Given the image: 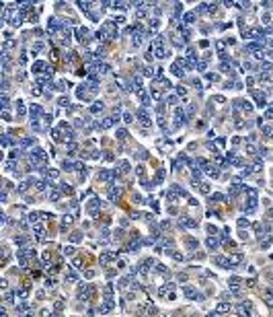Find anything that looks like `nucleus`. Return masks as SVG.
I'll return each instance as SVG.
<instances>
[{"label": "nucleus", "instance_id": "c85d7f7f", "mask_svg": "<svg viewBox=\"0 0 273 317\" xmlns=\"http://www.w3.org/2000/svg\"><path fill=\"white\" fill-rule=\"evenodd\" d=\"M193 19H195V14H191V12L185 14V23H193Z\"/></svg>", "mask_w": 273, "mask_h": 317}, {"label": "nucleus", "instance_id": "58836bf2", "mask_svg": "<svg viewBox=\"0 0 273 317\" xmlns=\"http://www.w3.org/2000/svg\"><path fill=\"white\" fill-rule=\"evenodd\" d=\"M84 276H86V278H92V276H95V270H86V274H84Z\"/></svg>", "mask_w": 273, "mask_h": 317}, {"label": "nucleus", "instance_id": "4c0bfd02", "mask_svg": "<svg viewBox=\"0 0 273 317\" xmlns=\"http://www.w3.org/2000/svg\"><path fill=\"white\" fill-rule=\"evenodd\" d=\"M80 266H82V259L76 258V259H74V268H80Z\"/></svg>", "mask_w": 273, "mask_h": 317}, {"label": "nucleus", "instance_id": "bb28decb", "mask_svg": "<svg viewBox=\"0 0 273 317\" xmlns=\"http://www.w3.org/2000/svg\"><path fill=\"white\" fill-rule=\"evenodd\" d=\"M177 95H179V97H185V95H187L185 87H177Z\"/></svg>", "mask_w": 273, "mask_h": 317}, {"label": "nucleus", "instance_id": "7c9ffc66", "mask_svg": "<svg viewBox=\"0 0 273 317\" xmlns=\"http://www.w3.org/2000/svg\"><path fill=\"white\" fill-rule=\"evenodd\" d=\"M54 284H56V280H54V278H47V280H45V286H47V288H51Z\"/></svg>", "mask_w": 273, "mask_h": 317}, {"label": "nucleus", "instance_id": "c756f323", "mask_svg": "<svg viewBox=\"0 0 273 317\" xmlns=\"http://www.w3.org/2000/svg\"><path fill=\"white\" fill-rule=\"evenodd\" d=\"M31 93H33V95H41V87H39V84L33 87V89H31Z\"/></svg>", "mask_w": 273, "mask_h": 317}, {"label": "nucleus", "instance_id": "473e14b6", "mask_svg": "<svg viewBox=\"0 0 273 317\" xmlns=\"http://www.w3.org/2000/svg\"><path fill=\"white\" fill-rule=\"evenodd\" d=\"M144 74H146V76H154V72H152V68H150V66H146V68H144Z\"/></svg>", "mask_w": 273, "mask_h": 317}, {"label": "nucleus", "instance_id": "cd10ccee", "mask_svg": "<svg viewBox=\"0 0 273 317\" xmlns=\"http://www.w3.org/2000/svg\"><path fill=\"white\" fill-rule=\"evenodd\" d=\"M249 220H247V218H244V216H242V218H238V227H249Z\"/></svg>", "mask_w": 273, "mask_h": 317}, {"label": "nucleus", "instance_id": "b1692460", "mask_svg": "<svg viewBox=\"0 0 273 317\" xmlns=\"http://www.w3.org/2000/svg\"><path fill=\"white\" fill-rule=\"evenodd\" d=\"M123 122L125 124H132V122H134V116H132V113H123Z\"/></svg>", "mask_w": 273, "mask_h": 317}, {"label": "nucleus", "instance_id": "f3484780", "mask_svg": "<svg viewBox=\"0 0 273 317\" xmlns=\"http://www.w3.org/2000/svg\"><path fill=\"white\" fill-rule=\"evenodd\" d=\"M207 247H209V249H216V247H218V239L209 237V239H207Z\"/></svg>", "mask_w": 273, "mask_h": 317}, {"label": "nucleus", "instance_id": "6e6552de", "mask_svg": "<svg viewBox=\"0 0 273 317\" xmlns=\"http://www.w3.org/2000/svg\"><path fill=\"white\" fill-rule=\"evenodd\" d=\"M91 111H92V113H101V111H103V101H95L92 107H91Z\"/></svg>", "mask_w": 273, "mask_h": 317}, {"label": "nucleus", "instance_id": "393cba45", "mask_svg": "<svg viewBox=\"0 0 273 317\" xmlns=\"http://www.w3.org/2000/svg\"><path fill=\"white\" fill-rule=\"evenodd\" d=\"M80 239H82V235H80V233H74V235L70 237V241H72V243H78Z\"/></svg>", "mask_w": 273, "mask_h": 317}, {"label": "nucleus", "instance_id": "f257e3e1", "mask_svg": "<svg viewBox=\"0 0 273 317\" xmlns=\"http://www.w3.org/2000/svg\"><path fill=\"white\" fill-rule=\"evenodd\" d=\"M92 294H95V286H92V284H82V286L78 288V299L82 301V303H86Z\"/></svg>", "mask_w": 273, "mask_h": 317}, {"label": "nucleus", "instance_id": "4468645a", "mask_svg": "<svg viewBox=\"0 0 273 317\" xmlns=\"http://www.w3.org/2000/svg\"><path fill=\"white\" fill-rule=\"evenodd\" d=\"M39 216H41V214H37V212H31V214L27 216V220H29L31 224H37V218H39Z\"/></svg>", "mask_w": 273, "mask_h": 317}, {"label": "nucleus", "instance_id": "6ab92c4d", "mask_svg": "<svg viewBox=\"0 0 273 317\" xmlns=\"http://www.w3.org/2000/svg\"><path fill=\"white\" fill-rule=\"evenodd\" d=\"M158 27H160V21H158V19H152V21H150V29H152V31H156Z\"/></svg>", "mask_w": 273, "mask_h": 317}, {"label": "nucleus", "instance_id": "c9c22d12", "mask_svg": "<svg viewBox=\"0 0 273 317\" xmlns=\"http://www.w3.org/2000/svg\"><path fill=\"white\" fill-rule=\"evenodd\" d=\"M117 136H119V140H123L125 136H127V132H125V130H119V132H117Z\"/></svg>", "mask_w": 273, "mask_h": 317}, {"label": "nucleus", "instance_id": "39448f33", "mask_svg": "<svg viewBox=\"0 0 273 317\" xmlns=\"http://www.w3.org/2000/svg\"><path fill=\"white\" fill-rule=\"evenodd\" d=\"M119 196H121V188H115V185H111V188H109V198H111V200H117Z\"/></svg>", "mask_w": 273, "mask_h": 317}, {"label": "nucleus", "instance_id": "20e7f679", "mask_svg": "<svg viewBox=\"0 0 273 317\" xmlns=\"http://www.w3.org/2000/svg\"><path fill=\"white\" fill-rule=\"evenodd\" d=\"M60 192H62V189H57V188H54V185H49V189H47V198L51 200V202H56V200H60Z\"/></svg>", "mask_w": 273, "mask_h": 317}, {"label": "nucleus", "instance_id": "aec40b11", "mask_svg": "<svg viewBox=\"0 0 273 317\" xmlns=\"http://www.w3.org/2000/svg\"><path fill=\"white\" fill-rule=\"evenodd\" d=\"M76 278H78V276H76L74 272H70L68 276H66V282H68V284H72V282H76Z\"/></svg>", "mask_w": 273, "mask_h": 317}, {"label": "nucleus", "instance_id": "f704fd0d", "mask_svg": "<svg viewBox=\"0 0 273 317\" xmlns=\"http://www.w3.org/2000/svg\"><path fill=\"white\" fill-rule=\"evenodd\" d=\"M187 245L191 247V249H195V247H197V241H195V239H189V241H187Z\"/></svg>", "mask_w": 273, "mask_h": 317}, {"label": "nucleus", "instance_id": "412c9836", "mask_svg": "<svg viewBox=\"0 0 273 317\" xmlns=\"http://www.w3.org/2000/svg\"><path fill=\"white\" fill-rule=\"evenodd\" d=\"M11 25H12V27H19V25H21V17H17V14H14V17L11 19Z\"/></svg>", "mask_w": 273, "mask_h": 317}, {"label": "nucleus", "instance_id": "a19ab883", "mask_svg": "<svg viewBox=\"0 0 273 317\" xmlns=\"http://www.w3.org/2000/svg\"><path fill=\"white\" fill-rule=\"evenodd\" d=\"M269 293H271V294H273V286H271V288H269Z\"/></svg>", "mask_w": 273, "mask_h": 317}, {"label": "nucleus", "instance_id": "7ed1b4c3", "mask_svg": "<svg viewBox=\"0 0 273 317\" xmlns=\"http://www.w3.org/2000/svg\"><path fill=\"white\" fill-rule=\"evenodd\" d=\"M138 119H140L142 126H150V116L146 113V109H140V111H138Z\"/></svg>", "mask_w": 273, "mask_h": 317}, {"label": "nucleus", "instance_id": "0eeeda50", "mask_svg": "<svg viewBox=\"0 0 273 317\" xmlns=\"http://www.w3.org/2000/svg\"><path fill=\"white\" fill-rule=\"evenodd\" d=\"M185 294H187L189 299H197V290H195L193 286H185Z\"/></svg>", "mask_w": 273, "mask_h": 317}, {"label": "nucleus", "instance_id": "2eb2a0df", "mask_svg": "<svg viewBox=\"0 0 273 317\" xmlns=\"http://www.w3.org/2000/svg\"><path fill=\"white\" fill-rule=\"evenodd\" d=\"M226 311H230V305H228V303H220V305H218V313H226Z\"/></svg>", "mask_w": 273, "mask_h": 317}, {"label": "nucleus", "instance_id": "e433bc0d", "mask_svg": "<svg viewBox=\"0 0 273 317\" xmlns=\"http://www.w3.org/2000/svg\"><path fill=\"white\" fill-rule=\"evenodd\" d=\"M101 70L103 72H109V70H111V66H109V64H101Z\"/></svg>", "mask_w": 273, "mask_h": 317}, {"label": "nucleus", "instance_id": "dca6fc26", "mask_svg": "<svg viewBox=\"0 0 273 317\" xmlns=\"http://www.w3.org/2000/svg\"><path fill=\"white\" fill-rule=\"evenodd\" d=\"M119 169H121V173H127V169H129V163L127 161H119V165H117Z\"/></svg>", "mask_w": 273, "mask_h": 317}, {"label": "nucleus", "instance_id": "9b49d317", "mask_svg": "<svg viewBox=\"0 0 273 317\" xmlns=\"http://www.w3.org/2000/svg\"><path fill=\"white\" fill-rule=\"evenodd\" d=\"M240 262H242V253L236 251V253H232V255H230V264H240Z\"/></svg>", "mask_w": 273, "mask_h": 317}, {"label": "nucleus", "instance_id": "2f4dec72", "mask_svg": "<svg viewBox=\"0 0 273 317\" xmlns=\"http://www.w3.org/2000/svg\"><path fill=\"white\" fill-rule=\"evenodd\" d=\"M56 309H57V311H62V309H64V301H62V299L56 301Z\"/></svg>", "mask_w": 273, "mask_h": 317}, {"label": "nucleus", "instance_id": "9d476101", "mask_svg": "<svg viewBox=\"0 0 273 317\" xmlns=\"http://www.w3.org/2000/svg\"><path fill=\"white\" fill-rule=\"evenodd\" d=\"M240 282H242V280H240L238 276H230V278H228V284H230L232 288H236V286H238Z\"/></svg>", "mask_w": 273, "mask_h": 317}, {"label": "nucleus", "instance_id": "423d86ee", "mask_svg": "<svg viewBox=\"0 0 273 317\" xmlns=\"http://www.w3.org/2000/svg\"><path fill=\"white\" fill-rule=\"evenodd\" d=\"M27 243H29V239H27L25 235H21V237H14V245H21V247H25Z\"/></svg>", "mask_w": 273, "mask_h": 317}, {"label": "nucleus", "instance_id": "f03ea898", "mask_svg": "<svg viewBox=\"0 0 273 317\" xmlns=\"http://www.w3.org/2000/svg\"><path fill=\"white\" fill-rule=\"evenodd\" d=\"M236 313H238L240 317H249L250 313H253V305H250L249 301H244V303H238V305H236Z\"/></svg>", "mask_w": 273, "mask_h": 317}, {"label": "nucleus", "instance_id": "ea45409f", "mask_svg": "<svg viewBox=\"0 0 273 317\" xmlns=\"http://www.w3.org/2000/svg\"><path fill=\"white\" fill-rule=\"evenodd\" d=\"M265 116H267V118H273V109H267V111H265Z\"/></svg>", "mask_w": 273, "mask_h": 317}, {"label": "nucleus", "instance_id": "4be33fe9", "mask_svg": "<svg viewBox=\"0 0 273 317\" xmlns=\"http://www.w3.org/2000/svg\"><path fill=\"white\" fill-rule=\"evenodd\" d=\"M57 103H60V107L70 105V103H68V97H60V99H57Z\"/></svg>", "mask_w": 273, "mask_h": 317}, {"label": "nucleus", "instance_id": "a878e982", "mask_svg": "<svg viewBox=\"0 0 273 317\" xmlns=\"http://www.w3.org/2000/svg\"><path fill=\"white\" fill-rule=\"evenodd\" d=\"M60 189H62V192H66V194H72V188H70L68 183H62V185H60Z\"/></svg>", "mask_w": 273, "mask_h": 317}, {"label": "nucleus", "instance_id": "f8f14e48", "mask_svg": "<svg viewBox=\"0 0 273 317\" xmlns=\"http://www.w3.org/2000/svg\"><path fill=\"white\" fill-rule=\"evenodd\" d=\"M216 264H218V266H226V268H230V259L222 258V255H218V258H216Z\"/></svg>", "mask_w": 273, "mask_h": 317}, {"label": "nucleus", "instance_id": "1a4fd4ad", "mask_svg": "<svg viewBox=\"0 0 273 317\" xmlns=\"http://www.w3.org/2000/svg\"><path fill=\"white\" fill-rule=\"evenodd\" d=\"M70 223H72V218H70V216H64V218H62V223H60V229H62V231H66V229L70 227Z\"/></svg>", "mask_w": 273, "mask_h": 317}, {"label": "nucleus", "instance_id": "ddd939ff", "mask_svg": "<svg viewBox=\"0 0 273 317\" xmlns=\"http://www.w3.org/2000/svg\"><path fill=\"white\" fill-rule=\"evenodd\" d=\"M103 293H105L107 299H111V296H113V284H107V286L103 288Z\"/></svg>", "mask_w": 273, "mask_h": 317}, {"label": "nucleus", "instance_id": "72a5a7b5", "mask_svg": "<svg viewBox=\"0 0 273 317\" xmlns=\"http://www.w3.org/2000/svg\"><path fill=\"white\" fill-rule=\"evenodd\" d=\"M201 192H203V194H209V183H201Z\"/></svg>", "mask_w": 273, "mask_h": 317}, {"label": "nucleus", "instance_id": "5701e85b", "mask_svg": "<svg viewBox=\"0 0 273 317\" xmlns=\"http://www.w3.org/2000/svg\"><path fill=\"white\" fill-rule=\"evenodd\" d=\"M64 255H74V247H72V245L64 247Z\"/></svg>", "mask_w": 273, "mask_h": 317}, {"label": "nucleus", "instance_id": "a211bd4d", "mask_svg": "<svg viewBox=\"0 0 273 317\" xmlns=\"http://www.w3.org/2000/svg\"><path fill=\"white\" fill-rule=\"evenodd\" d=\"M35 116H41V107H37V105L31 107V118L35 119Z\"/></svg>", "mask_w": 273, "mask_h": 317}]
</instances>
